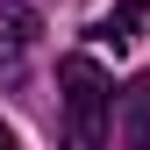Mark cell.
Returning a JSON list of instances; mask_svg holds the SVG:
<instances>
[{"instance_id":"6da1fadb","label":"cell","mask_w":150,"mask_h":150,"mask_svg":"<svg viewBox=\"0 0 150 150\" xmlns=\"http://www.w3.org/2000/svg\"><path fill=\"white\" fill-rule=\"evenodd\" d=\"M57 93H64V150H107L115 136V86L93 50H71L57 64Z\"/></svg>"},{"instance_id":"7a4b0ae2","label":"cell","mask_w":150,"mask_h":150,"mask_svg":"<svg viewBox=\"0 0 150 150\" xmlns=\"http://www.w3.org/2000/svg\"><path fill=\"white\" fill-rule=\"evenodd\" d=\"M115 143L122 150H150V71L122 86V107H115Z\"/></svg>"},{"instance_id":"3957f363","label":"cell","mask_w":150,"mask_h":150,"mask_svg":"<svg viewBox=\"0 0 150 150\" xmlns=\"http://www.w3.org/2000/svg\"><path fill=\"white\" fill-rule=\"evenodd\" d=\"M29 36H36V14L22 7V0H0V79H22Z\"/></svg>"},{"instance_id":"277c9868","label":"cell","mask_w":150,"mask_h":150,"mask_svg":"<svg viewBox=\"0 0 150 150\" xmlns=\"http://www.w3.org/2000/svg\"><path fill=\"white\" fill-rule=\"evenodd\" d=\"M143 22H150V7H143V0H122V7H115V14H100L86 36H93V50H129Z\"/></svg>"},{"instance_id":"5b68a950","label":"cell","mask_w":150,"mask_h":150,"mask_svg":"<svg viewBox=\"0 0 150 150\" xmlns=\"http://www.w3.org/2000/svg\"><path fill=\"white\" fill-rule=\"evenodd\" d=\"M0 150H22V143H14V129H7V122H0Z\"/></svg>"}]
</instances>
